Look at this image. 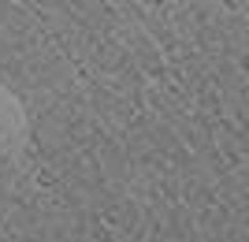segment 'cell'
<instances>
[{"instance_id":"obj_1","label":"cell","mask_w":249,"mask_h":242,"mask_svg":"<svg viewBox=\"0 0 249 242\" xmlns=\"http://www.w3.org/2000/svg\"><path fill=\"white\" fill-rule=\"evenodd\" d=\"M26 142H30L26 108H22V101L15 97L11 86L0 82V183L19 168L22 153H26Z\"/></svg>"},{"instance_id":"obj_2","label":"cell","mask_w":249,"mask_h":242,"mask_svg":"<svg viewBox=\"0 0 249 242\" xmlns=\"http://www.w3.org/2000/svg\"><path fill=\"white\" fill-rule=\"evenodd\" d=\"M145 4H171V0H145Z\"/></svg>"}]
</instances>
